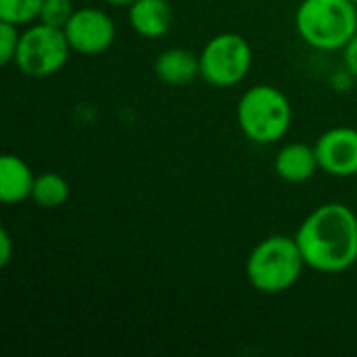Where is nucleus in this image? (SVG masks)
Listing matches in <instances>:
<instances>
[{"mask_svg": "<svg viewBox=\"0 0 357 357\" xmlns=\"http://www.w3.org/2000/svg\"><path fill=\"white\" fill-rule=\"evenodd\" d=\"M305 266L320 274H343L357 264V215L343 203L316 207L297 228Z\"/></svg>", "mask_w": 357, "mask_h": 357, "instance_id": "1", "label": "nucleus"}, {"mask_svg": "<svg viewBox=\"0 0 357 357\" xmlns=\"http://www.w3.org/2000/svg\"><path fill=\"white\" fill-rule=\"evenodd\" d=\"M305 268L295 236L272 234L251 249L245 274L255 291L264 295H280L299 282Z\"/></svg>", "mask_w": 357, "mask_h": 357, "instance_id": "2", "label": "nucleus"}, {"mask_svg": "<svg viewBox=\"0 0 357 357\" xmlns=\"http://www.w3.org/2000/svg\"><path fill=\"white\" fill-rule=\"evenodd\" d=\"M295 29L314 50H343L357 33L354 0H301L295 10Z\"/></svg>", "mask_w": 357, "mask_h": 357, "instance_id": "3", "label": "nucleus"}, {"mask_svg": "<svg viewBox=\"0 0 357 357\" xmlns=\"http://www.w3.org/2000/svg\"><path fill=\"white\" fill-rule=\"evenodd\" d=\"M236 121L247 140L255 144H274L289 134L293 107L280 88L257 84L238 98Z\"/></svg>", "mask_w": 357, "mask_h": 357, "instance_id": "4", "label": "nucleus"}, {"mask_svg": "<svg viewBox=\"0 0 357 357\" xmlns=\"http://www.w3.org/2000/svg\"><path fill=\"white\" fill-rule=\"evenodd\" d=\"M71 52L73 50L61 27L36 21L21 31L15 65L23 75L44 79L59 73L67 65Z\"/></svg>", "mask_w": 357, "mask_h": 357, "instance_id": "5", "label": "nucleus"}, {"mask_svg": "<svg viewBox=\"0 0 357 357\" xmlns=\"http://www.w3.org/2000/svg\"><path fill=\"white\" fill-rule=\"evenodd\" d=\"M201 77L213 88L238 86L253 67V48L241 33L224 31L213 36L199 54Z\"/></svg>", "mask_w": 357, "mask_h": 357, "instance_id": "6", "label": "nucleus"}, {"mask_svg": "<svg viewBox=\"0 0 357 357\" xmlns=\"http://www.w3.org/2000/svg\"><path fill=\"white\" fill-rule=\"evenodd\" d=\"M67 42L73 52H79L84 56H94L107 52L115 38L117 27L113 17L96 6H82L75 8L67 25L63 27Z\"/></svg>", "mask_w": 357, "mask_h": 357, "instance_id": "7", "label": "nucleus"}, {"mask_svg": "<svg viewBox=\"0 0 357 357\" xmlns=\"http://www.w3.org/2000/svg\"><path fill=\"white\" fill-rule=\"evenodd\" d=\"M320 169L333 178L357 176V130L335 126L320 134L314 144Z\"/></svg>", "mask_w": 357, "mask_h": 357, "instance_id": "8", "label": "nucleus"}, {"mask_svg": "<svg viewBox=\"0 0 357 357\" xmlns=\"http://www.w3.org/2000/svg\"><path fill=\"white\" fill-rule=\"evenodd\" d=\"M320 169L316 149L305 142H289L274 157V172L289 184H303Z\"/></svg>", "mask_w": 357, "mask_h": 357, "instance_id": "9", "label": "nucleus"}, {"mask_svg": "<svg viewBox=\"0 0 357 357\" xmlns=\"http://www.w3.org/2000/svg\"><path fill=\"white\" fill-rule=\"evenodd\" d=\"M172 21L174 13L167 0H134L128 6V23L140 38H163L172 29Z\"/></svg>", "mask_w": 357, "mask_h": 357, "instance_id": "10", "label": "nucleus"}, {"mask_svg": "<svg viewBox=\"0 0 357 357\" xmlns=\"http://www.w3.org/2000/svg\"><path fill=\"white\" fill-rule=\"evenodd\" d=\"M36 176L29 163L17 155L0 157V201L4 205H19L31 199Z\"/></svg>", "mask_w": 357, "mask_h": 357, "instance_id": "11", "label": "nucleus"}, {"mask_svg": "<svg viewBox=\"0 0 357 357\" xmlns=\"http://www.w3.org/2000/svg\"><path fill=\"white\" fill-rule=\"evenodd\" d=\"M155 75L167 86H184L201 75L199 54L186 48H167L155 59Z\"/></svg>", "mask_w": 357, "mask_h": 357, "instance_id": "12", "label": "nucleus"}, {"mask_svg": "<svg viewBox=\"0 0 357 357\" xmlns=\"http://www.w3.org/2000/svg\"><path fill=\"white\" fill-rule=\"evenodd\" d=\"M69 199V184L56 172H44L36 176L31 201L42 209H56Z\"/></svg>", "mask_w": 357, "mask_h": 357, "instance_id": "13", "label": "nucleus"}, {"mask_svg": "<svg viewBox=\"0 0 357 357\" xmlns=\"http://www.w3.org/2000/svg\"><path fill=\"white\" fill-rule=\"evenodd\" d=\"M42 0H0V21L27 27L38 21Z\"/></svg>", "mask_w": 357, "mask_h": 357, "instance_id": "14", "label": "nucleus"}, {"mask_svg": "<svg viewBox=\"0 0 357 357\" xmlns=\"http://www.w3.org/2000/svg\"><path fill=\"white\" fill-rule=\"evenodd\" d=\"M73 13H75V8H73L71 0H42L38 21L63 29Z\"/></svg>", "mask_w": 357, "mask_h": 357, "instance_id": "15", "label": "nucleus"}, {"mask_svg": "<svg viewBox=\"0 0 357 357\" xmlns=\"http://www.w3.org/2000/svg\"><path fill=\"white\" fill-rule=\"evenodd\" d=\"M19 40H21L19 25L8 23V21H0V65L15 63Z\"/></svg>", "mask_w": 357, "mask_h": 357, "instance_id": "16", "label": "nucleus"}, {"mask_svg": "<svg viewBox=\"0 0 357 357\" xmlns=\"http://www.w3.org/2000/svg\"><path fill=\"white\" fill-rule=\"evenodd\" d=\"M343 52V65L349 71V75L357 79V33L349 40V44L341 50Z\"/></svg>", "mask_w": 357, "mask_h": 357, "instance_id": "17", "label": "nucleus"}, {"mask_svg": "<svg viewBox=\"0 0 357 357\" xmlns=\"http://www.w3.org/2000/svg\"><path fill=\"white\" fill-rule=\"evenodd\" d=\"M13 257V238L6 228L0 230V268H6Z\"/></svg>", "mask_w": 357, "mask_h": 357, "instance_id": "18", "label": "nucleus"}, {"mask_svg": "<svg viewBox=\"0 0 357 357\" xmlns=\"http://www.w3.org/2000/svg\"><path fill=\"white\" fill-rule=\"evenodd\" d=\"M102 2H107V4H113V6H130L134 0H102Z\"/></svg>", "mask_w": 357, "mask_h": 357, "instance_id": "19", "label": "nucleus"}, {"mask_svg": "<svg viewBox=\"0 0 357 357\" xmlns=\"http://www.w3.org/2000/svg\"><path fill=\"white\" fill-rule=\"evenodd\" d=\"M354 2H356V4H357V0H354Z\"/></svg>", "mask_w": 357, "mask_h": 357, "instance_id": "20", "label": "nucleus"}]
</instances>
